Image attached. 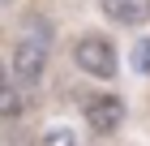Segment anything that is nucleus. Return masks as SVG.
I'll use <instances>...</instances> for the list:
<instances>
[{"label": "nucleus", "mask_w": 150, "mask_h": 146, "mask_svg": "<svg viewBox=\"0 0 150 146\" xmlns=\"http://www.w3.org/2000/svg\"><path fill=\"white\" fill-rule=\"evenodd\" d=\"M52 47H56V30H52V22L47 17H26L22 30H17V39H13V69H17V78L26 82V86H39L47 73V60H52Z\"/></svg>", "instance_id": "f257e3e1"}, {"label": "nucleus", "mask_w": 150, "mask_h": 146, "mask_svg": "<svg viewBox=\"0 0 150 146\" xmlns=\"http://www.w3.org/2000/svg\"><path fill=\"white\" fill-rule=\"evenodd\" d=\"M116 47L112 39H103V34H81L77 43H73V65L86 73V78L94 82H112L116 73H120V65H116Z\"/></svg>", "instance_id": "f03ea898"}, {"label": "nucleus", "mask_w": 150, "mask_h": 146, "mask_svg": "<svg viewBox=\"0 0 150 146\" xmlns=\"http://www.w3.org/2000/svg\"><path fill=\"white\" fill-rule=\"evenodd\" d=\"M81 116L90 125V133L107 137V133H116V129L125 125V99L112 95V90H90V95L81 99Z\"/></svg>", "instance_id": "7ed1b4c3"}, {"label": "nucleus", "mask_w": 150, "mask_h": 146, "mask_svg": "<svg viewBox=\"0 0 150 146\" xmlns=\"http://www.w3.org/2000/svg\"><path fill=\"white\" fill-rule=\"evenodd\" d=\"M30 103V86L17 78L13 60H0V120H17Z\"/></svg>", "instance_id": "20e7f679"}, {"label": "nucleus", "mask_w": 150, "mask_h": 146, "mask_svg": "<svg viewBox=\"0 0 150 146\" xmlns=\"http://www.w3.org/2000/svg\"><path fill=\"white\" fill-rule=\"evenodd\" d=\"M103 13L116 26H142L150 17V0H103Z\"/></svg>", "instance_id": "39448f33"}, {"label": "nucleus", "mask_w": 150, "mask_h": 146, "mask_svg": "<svg viewBox=\"0 0 150 146\" xmlns=\"http://www.w3.org/2000/svg\"><path fill=\"white\" fill-rule=\"evenodd\" d=\"M39 146H77V129H69V125H47L43 133H39Z\"/></svg>", "instance_id": "423d86ee"}, {"label": "nucleus", "mask_w": 150, "mask_h": 146, "mask_svg": "<svg viewBox=\"0 0 150 146\" xmlns=\"http://www.w3.org/2000/svg\"><path fill=\"white\" fill-rule=\"evenodd\" d=\"M133 69H137V73H146V78H150V39H142V43L133 47Z\"/></svg>", "instance_id": "0eeeda50"}, {"label": "nucleus", "mask_w": 150, "mask_h": 146, "mask_svg": "<svg viewBox=\"0 0 150 146\" xmlns=\"http://www.w3.org/2000/svg\"><path fill=\"white\" fill-rule=\"evenodd\" d=\"M0 4H9V0H0Z\"/></svg>", "instance_id": "6e6552de"}]
</instances>
